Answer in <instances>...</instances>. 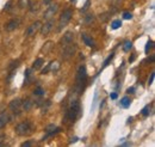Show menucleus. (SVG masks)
<instances>
[{"label": "nucleus", "mask_w": 155, "mask_h": 147, "mask_svg": "<svg viewBox=\"0 0 155 147\" xmlns=\"http://www.w3.org/2000/svg\"><path fill=\"white\" fill-rule=\"evenodd\" d=\"M154 77H155V74H154V72L150 74V78H149V80H148V85H152L153 84V81H154Z\"/></svg>", "instance_id": "nucleus-28"}, {"label": "nucleus", "mask_w": 155, "mask_h": 147, "mask_svg": "<svg viewBox=\"0 0 155 147\" xmlns=\"http://www.w3.org/2000/svg\"><path fill=\"white\" fill-rule=\"evenodd\" d=\"M120 27H122V22H120L119 19L113 20L112 24H111V28H112L113 30H116V29H118V28H120Z\"/></svg>", "instance_id": "nucleus-21"}, {"label": "nucleus", "mask_w": 155, "mask_h": 147, "mask_svg": "<svg viewBox=\"0 0 155 147\" xmlns=\"http://www.w3.org/2000/svg\"><path fill=\"white\" fill-rule=\"evenodd\" d=\"M19 25H20V19L19 18H13L10 22L6 23L5 30L6 31H13V30H16L17 28H19Z\"/></svg>", "instance_id": "nucleus-7"}, {"label": "nucleus", "mask_w": 155, "mask_h": 147, "mask_svg": "<svg viewBox=\"0 0 155 147\" xmlns=\"http://www.w3.org/2000/svg\"><path fill=\"white\" fill-rule=\"evenodd\" d=\"M32 105H34V102H32L30 98H26L24 102H22V108L25 110V111H28V110H30L31 108H32Z\"/></svg>", "instance_id": "nucleus-13"}, {"label": "nucleus", "mask_w": 155, "mask_h": 147, "mask_svg": "<svg viewBox=\"0 0 155 147\" xmlns=\"http://www.w3.org/2000/svg\"><path fill=\"white\" fill-rule=\"evenodd\" d=\"M29 9H30L31 12H37V11L39 10V4H38L37 1H35V3H30Z\"/></svg>", "instance_id": "nucleus-19"}, {"label": "nucleus", "mask_w": 155, "mask_h": 147, "mask_svg": "<svg viewBox=\"0 0 155 147\" xmlns=\"http://www.w3.org/2000/svg\"><path fill=\"white\" fill-rule=\"evenodd\" d=\"M94 19V17H93V14L91 16V14H88V17L86 18V23H89V22H92Z\"/></svg>", "instance_id": "nucleus-29"}, {"label": "nucleus", "mask_w": 155, "mask_h": 147, "mask_svg": "<svg viewBox=\"0 0 155 147\" xmlns=\"http://www.w3.org/2000/svg\"><path fill=\"white\" fill-rule=\"evenodd\" d=\"M16 134L19 135V136H26V135H30L34 130V127L30 123L29 121H25V122H22L19 123L17 127H16Z\"/></svg>", "instance_id": "nucleus-2"}, {"label": "nucleus", "mask_w": 155, "mask_h": 147, "mask_svg": "<svg viewBox=\"0 0 155 147\" xmlns=\"http://www.w3.org/2000/svg\"><path fill=\"white\" fill-rule=\"evenodd\" d=\"M10 9H11V1H9V3L6 4V6H5V9H4V10H5V11H9Z\"/></svg>", "instance_id": "nucleus-30"}, {"label": "nucleus", "mask_w": 155, "mask_h": 147, "mask_svg": "<svg viewBox=\"0 0 155 147\" xmlns=\"http://www.w3.org/2000/svg\"><path fill=\"white\" fill-rule=\"evenodd\" d=\"M9 121H10V117L6 112H0V128H4Z\"/></svg>", "instance_id": "nucleus-12"}, {"label": "nucleus", "mask_w": 155, "mask_h": 147, "mask_svg": "<svg viewBox=\"0 0 155 147\" xmlns=\"http://www.w3.org/2000/svg\"><path fill=\"white\" fill-rule=\"evenodd\" d=\"M53 48V42L51 41H48V42L43 46V48H42V53H44V54H48L49 52H50V49Z\"/></svg>", "instance_id": "nucleus-16"}, {"label": "nucleus", "mask_w": 155, "mask_h": 147, "mask_svg": "<svg viewBox=\"0 0 155 147\" xmlns=\"http://www.w3.org/2000/svg\"><path fill=\"white\" fill-rule=\"evenodd\" d=\"M130 103H131V101H130L129 97H123V98L120 99V107L127 109V108L130 107Z\"/></svg>", "instance_id": "nucleus-14"}, {"label": "nucleus", "mask_w": 155, "mask_h": 147, "mask_svg": "<svg viewBox=\"0 0 155 147\" xmlns=\"http://www.w3.org/2000/svg\"><path fill=\"white\" fill-rule=\"evenodd\" d=\"M127 92L128 93H135V87H129Z\"/></svg>", "instance_id": "nucleus-33"}, {"label": "nucleus", "mask_w": 155, "mask_h": 147, "mask_svg": "<svg viewBox=\"0 0 155 147\" xmlns=\"http://www.w3.org/2000/svg\"><path fill=\"white\" fill-rule=\"evenodd\" d=\"M88 7H89V0H87V1H86L85 6H84V9H83V11H86V10L88 9Z\"/></svg>", "instance_id": "nucleus-32"}, {"label": "nucleus", "mask_w": 155, "mask_h": 147, "mask_svg": "<svg viewBox=\"0 0 155 147\" xmlns=\"http://www.w3.org/2000/svg\"><path fill=\"white\" fill-rule=\"evenodd\" d=\"M53 27H54V20L53 19H49L44 25H42L41 27V35H43V36H47L49 32L51 31V29H53Z\"/></svg>", "instance_id": "nucleus-9"}, {"label": "nucleus", "mask_w": 155, "mask_h": 147, "mask_svg": "<svg viewBox=\"0 0 155 147\" xmlns=\"http://www.w3.org/2000/svg\"><path fill=\"white\" fill-rule=\"evenodd\" d=\"M83 41L85 42V44H86V46H88V47H93V46H94L93 39H92L91 37H88L86 34H83Z\"/></svg>", "instance_id": "nucleus-15"}, {"label": "nucleus", "mask_w": 155, "mask_h": 147, "mask_svg": "<svg viewBox=\"0 0 155 147\" xmlns=\"http://www.w3.org/2000/svg\"><path fill=\"white\" fill-rule=\"evenodd\" d=\"M18 66H19V61H14V62H12V65L10 66V71L13 72V68H14V67H18Z\"/></svg>", "instance_id": "nucleus-25"}, {"label": "nucleus", "mask_w": 155, "mask_h": 147, "mask_svg": "<svg viewBox=\"0 0 155 147\" xmlns=\"http://www.w3.org/2000/svg\"><path fill=\"white\" fill-rule=\"evenodd\" d=\"M30 3H31V0H19L18 5H19L20 9H28L29 5H30Z\"/></svg>", "instance_id": "nucleus-18"}, {"label": "nucleus", "mask_w": 155, "mask_h": 147, "mask_svg": "<svg viewBox=\"0 0 155 147\" xmlns=\"http://www.w3.org/2000/svg\"><path fill=\"white\" fill-rule=\"evenodd\" d=\"M152 47H153V42H152V41H149V42L147 43V46H146V53L147 54H148V52L152 49Z\"/></svg>", "instance_id": "nucleus-24"}, {"label": "nucleus", "mask_w": 155, "mask_h": 147, "mask_svg": "<svg viewBox=\"0 0 155 147\" xmlns=\"http://www.w3.org/2000/svg\"><path fill=\"white\" fill-rule=\"evenodd\" d=\"M80 103L78 99H75L74 102H72L70 105H69V108L67 109L66 114H64V121L66 122H74L78 116L80 115Z\"/></svg>", "instance_id": "nucleus-1"}, {"label": "nucleus", "mask_w": 155, "mask_h": 147, "mask_svg": "<svg viewBox=\"0 0 155 147\" xmlns=\"http://www.w3.org/2000/svg\"><path fill=\"white\" fill-rule=\"evenodd\" d=\"M72 16H73V12H72V10H69V9H68V10H64V11L62 12L61 17H60V19H59V27H58L59 31L63 30L64 28L68 25V23H69V20H70V18H72Z\"/></svg>", "instance_id": "nucleus-4"}, {"label": "nucleus", "mask_w": 155, "mask_h": 147, "mask_svg": "<svg viewBox=\"0 0 155 147\" xmlns=\"http://www.w3.org/2000/svg\"><path fill=\"white\" fill-rule=\"evenodd\" d=\"M111 98H112V99H116V98H117V93H111Z\"/></svg>", "instance_id": "nucleus-34"}, {"label": "nucleus", "mask_w": 155, "mask_h": 147, "mask_svg": "<svg viewBox=\"0 0 155 147\" xmlns=\"http://www.w3.org/2000/svg\"><path fill=\"white\" fill-rule=\"evenodd\" d=\"M9 107H10V109L13 110L14 112H16V111L19 112V109H20V107H22V101L19 99V98H16V99H13L12 102H10Z\"/></svg>", "instance_id": "nucleus-11"}, {"label": "nucleus", "mask_w": 155, "mask_h": 147, "mask_svg": "<svg viewBox=\"0 0 155 147\" xmlns=\"http://www.w3.org/2000/svg\"><path fill=\"white\" fill-rule=\"evenodd\" d=\"M31 145H32V142H31V141H26V142L22 144V147H28V146H31Z\"/></svg>", "instance_id": "nucleus-31"}, {"label": "nucleus", "mask_w": 155, "mask_h": 147, "mask_svg": "<svg viewBox=\"0 0 155 147\" xmlns=\"http://www.w3.org/2000/svg\"><path fill=\"white\" fill-rule=\"evenodd\" d=\"M43 63H44V60L39 58V59L35 60V62H34V66H32V67H34L35 69H39L41 67H42V66H43Z\"/></svg>", "instance_id": "nucleus-17"}, {"label": "nucleus", "mask_w": 155, "mask_h": 147, "mask_svg": "<svg viewBox=\"0 0 155 147\" xmlns=\"http://www.w3.org/2000/svg\"><path fill=\"white\" fill-rule=\"evenodd\" d=\"M131 47H133V42H131V41H125L124 44H123V50L124 52H129L130 49H131Z\"/></svg>", "instance_id": "nucleus-20"}, {"label": "nucleus", "mask_w": 155, "mask_h": 147, "mask_svg": "<svg viewBox=\"0 0 155 147\" xmlns=\"http://www.w3.org/2000/svg\"><path fill=\"white\" fill-rule=\"evenodd\" d=\"M75 53H76V44H74V43L72 42V43H69V44H67V46L63 47V50H62V53H61V56H62L63 60H68V59H70Z\"/></svg>", "instance_id": "nucleus-5"}, {"label": "nucleus", "mask_w": 155, "mask_h": 147, "mask_svg": "<svg viewBox=\"0 0 155 147\" xmlns=\"http://www.w3.org/2000/svg\"><path fill=\"white\" fill-rule=\"evenodd\" d=\"M41 27H42V23H41L39 20H36L35 23H32L31 25L25 30V36L26 37H31V36H34L36 32L41 29Z\"/></svg>", "instance_id": "nucleus-6"}, {"label": "nucleus", "mask_w": 155, "mask_h": 147, "mask_svg": "<svg viewBox=\"0 0 155 147\" xmlns=\"http://www.w3.org/2000/svg\"><path fill=\"white\" fill-rule=\"evenodd\" d=\"M43 1H44V4H48L49 5V4L51 3V0H43Z\"/></svg>", "instance_id": "nucleus-35"}, {"label": "nucleus", "mask_w": 155, "mask_h": 147, "mask_svg": "<svg viewBox=\"0 0 155 147\" xmlns=\"http://www.w3.org/2000/svg\"><path fill=\"white\" fill-rule=\"evenodd\" d=\"M87 80V72L85 66H80L76 73V88L78 91L83 90V84Z\"/></svg>", "instance_id": "nucleus-3"}, {"label": "nucleus", "mask_w": 155, "mask_h": 147, "mask_svg": "<svg viewBox=\"0 0 155 147\" xmlns=\"http://www.w3.org/2000/svg\"><path fill=\"white\" fill-rule=\"evenodd\" d=\"M43 93H44V90L42 87H37V88H35V91H34L35 96H42Z\"/></svg>", "instance_id": "nucleus-23"}, {"label": "nucleus", "mask_w": 155, "mask_h": 147, "mask_svg": "<svg viewBox=\"0 0 155 147\" xmlns=\"http://www.w3.org/2000/svg\"><path fill=\"white\" fill-rule=\"evenodd\" d=\"M113 58V54H111L110 56H109V58L106 59V60H105V62H104V67H106L108 66V65H109V62H110V60Z\"/></svg>", "instance_id": "nucleus-27"}, {"label": "nucleus", "mask_w": 155, "mask_h": 147, "mask_svg": "<svg viewBox=\"0 0 155 147\" xmlns=\"http://www.w3.org/2000/svg\"><path fill=\"white\" fill-rule=\"evenodd\" d=\"M58 9H59V6L56 5V4L50 5V6H49L48 9H47V11L44 12V18H45V19H50L53 16H54L56 12H58Z\"/></svg>", "instance_id": "nucleus-10"}, {"label": "nucleus", "mask_w": 155, "mask_h": 147, "mask_svg": "<svg viewBox=\"0 0 155 147\" xmlns=\"http://www.w3.org/2000/svg\"><path fill=\"white\" fill-rule=\"evenodd\" d=\"M73 39H74V34H73L72 31H67L66 34L62 36V38H61V41H60V44H61L62 47H64V46L72 43Z\"/></svg>", "instance_id": "nucleus-8"}, {"label": "nucleus", "mask_w": 155, "mask_h": 147, "mask_svg": "<svg viewBox=\"0 0 155 147\" xmlns=\"http://www.w3.org/2000/svg\"><path fill=\"white\" fill-rule=\"evenodd\" d=\"M150 105H146V107L142 109V111H141V114H142V115L143 116H148L149 115V114H150Z\"/></svg>", "instance_id": "nucleus-22"}, {"label": "nucleus", "mask_w": 155, "mask_h": 147, "mask_svg": "<svg viewBox=\"0 0 155 147\" xmlns=\"http://www.w3.org/2000/svg\"><path fill=\"white\" fill-rule=\"evenodd\" d=\"M123 18H124V19H131V18H133V14L129 13V12H124V13H123Z\"/></svg>", "instance_id": "nucleus-26"}]
</instances>
